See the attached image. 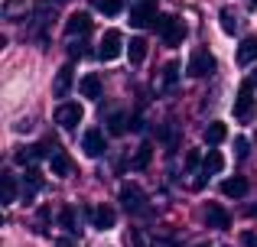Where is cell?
<instances>
[{"instance_id":"obj_1","label":"cell","mask_w":257,"mask_h":247,"mask_svg":"<svg viewBox=\"0 0 257 247\" xmlns=\"http://www.w3.org/2000/svg\"><path fill=\"white\" fill-rule=\"evenodd\" d=\"M153 30L166 39V46H179L182 39H186V26H182L176 17H170V13H163V17L153 20Z\"/></svg>"},{"instance_id":"obj_2","label":"cell","mask_w":257,"mask_h":247,"mask_svg":"<svg viewBox=\"0 0 257 247\" xmlns=\"http://www.w3.org/2000/svg\"><path fill=\"white\" fill-rule=\"evenodd\" d=\"M186 72H189L192 78H205V75H212V72H215V59H212V52H208V49H195L192 56H189Z\"/></svg>"},{"instance_id":"obj_3","label":"cell","mask_w":257,"mask_h":247,"mask_svg":"<svg viewBox=\"0 0 257 247\" xmlns=\"http://www.w3.org/2000/svg\"><path fill=\"white\" fill-rule=\"evenodd\" d=\"M82 117H85L82 104H72V101H65V104H59V108H56V124L62 127V130H75V127L82 124Z\"/></svg>"},{"instance_id":"obj_4","label":"cell","mask_w":257,"mask_h":247,"mask_svg":"<svg viewBox=\"0 0 257 247\" xmlns=\"http://www.w3.org/2000/svg\"><path fill=\"white\" fill-rule=\"evenodd\" d=\"M120 202H124V208L134 211V215H144L147 211V198H144V192H140L134 182L120 185Z\"/></svg>"},{"instance_id":"obj_5","label":"cell","mask_w":257,"mask_h":247,"mask_svg":"<svg viewBox=\"0 0 257 247\" xmlns=\"http://www.w3.org/2000/svg\"><path fill=\"white\" fill-rule=\"evenodd\" d=\"M120 49H124V36H120L117 30H107L104 36H101V49H98V56L104 59V62H114V59L120 56Z\"/></svg>"},{"instance_id":"obj_6","label":"cell","mask_w":257,"mask_h":247,"mask_svg":"<svg viewBox=\"0 0 257 247\" xmlns=\"http://www.w3.org/2000/svg\"><path fill=\"white\" fill-rule=\"evenodd\" d=\"M82 150H85V156L98 159L101 153L107 150V143H104V133H101V130H85V137H82Z\"/></svg>"},{"instance_id":"obj_7","label":"cell","mask_w":257,"mask_h":247,"mask_svg":"<svg viewBox=\"0 0 257 247\" xmlns=\"http://www.w3.org/2000/svg\"><path fill=\"white\" fill-rule=\"evenodd\" d=\"M88 218H91V224H94L98 231L114 228V221H117L114 208H107V205H94V208H88Z\"/></svg>"},{"instance_id":"obj_8","label":"cell","mask_w":257,"mask_h":247,"mask_svg":"<svg viewBox=\"0 0 257 247\" xmlns=\"http://www.w3.org/2000/svg\"><path fill=\"white\" fill-rule=\"evenodd\" d=\"M153 20H157V7H153V0H140V4L131 10V26H150Z\"/></svg>"},{"instance_id":"obj_9","label":"cell","mask_w":257,"mask_h":247,"mask_svg":"<svg viewBox=\"0 0 257 247\" xmlns=\"http://www.w3.org/2000/svg\"><path fill=\"white\" fill-rule=\"evenodd\" d=\"M91 30V17H88V13H72L69 20H65V33H69V36H85V33Z\"/></svg>"},{"instance_id":"obj_10","label":"cell","mask_w":257,"mask_h":247,"mask_svg":"<svg viewBox=\"0 0 257 247\" xmlns=\"http://www.w3.org/2000/svg\"><path fill=\"white\" fill-rule=\"evenodd\" d=\"M205 221H208V228H218V231H225L228 224H231V215H228L221 205H208L205 208Z\"/></svg>"},{"instance_id":"obj_11","label":"cell","mask_w":257,"mask_h":247,"mask_svg":"<svg viewBox=\"0 0 257 247\" xmlns=\"http://www.w3.org/2000/svg\"><path fill=\"white\" fill-rule=\"evenodd\" d=\"M221 195H228V198H244L247 195V179L244 176L225 179V182H221Z\"/></svg>"},{"instance_id":"obj_12","label":"cell","mask_w":257,"mask_h":247,"mask_svg":"<svg viewBox=\"0 0 257 247\" xmlns=\"http://www.w3.org/2000/svg\"><path fill=\"white\" fill-rule=\"evenodd\" d=\"M251 88H254L251 82L241 85L238 98H234V117H247V114H251Z\"/></svg>"},{"instance_id":"obj_13","label":"cell","mask_w":257,"mask_h":247,"mask_svg":"<svg viewBox=\"0 0 257 247\" xmlns=\"http://www.w3.org/2000/svg\"><path fill=\"white\" fill-rule=\"evenodd\" d=\"M72 78H75V75H72V65H62V69L56 72V85H52V91H56L59 98H65L72 91Z\"/></svg>"},{"instance_id":"obj_14","label":"cell","mask_w":257,"mask_h":247,"mask_svg":"<svg viewBox=\"0 0 257 247\" xmlns=\"http://www.w3.org/2000/svg\"><path fill=\"white\" fill-rule=\"evenodd\" d=\"M43 189V176H39V169H26V179H23V198H33L36 192Z\"/></svg>"},{"instance_id":"obj_15","label":"cell","mask_w":257,"mask_h":247,"mask_svg":"<svg viewBox=\"0 0 257 247\" xmlns=\"http://www.w3.org/2000/svg\"><path fill=\"white\" fill-rule=\"evenodd\" d=\"M78 91H82L85 98H91V101H94V98H101V78L94 75V72H91V75H85L82 82H78Z\"/></svg>"},{"instance_id":"obj_16","label":"cell","mask_w":257,"mask_h":247,"mask_svg":"<svg viewBox=\"0 0 257 247\" xmlns=\"http://www.w3.org/2000/svg\"><path fill=\"white\" fill-rule=\"evenodd\" d=\"M225 137H228V127L221 124V121H212V124L205 127V143H208V146H218Z\"/></svg>"},{"instance_id":"obj_17","label":"cell","mask_w":257,"mask_h":247,"mask_svg":"<svg viewBox=\"0 0 257 247\" xmlns=\"http://www.w3.org/2000/svg\"><path fill=\"white\" fill-rule=\"evenodd\" d=\"M49 163H52V176H69V172H72V159L65 156L62 150H56V153H52V156H49Z\"/></svg>"},{"instance_id":"obj_18","label":"cell","mask_w":257,"mask_h":247,"mask_svg":"<svg viewBox=\"0 0 257 247\" xmlns=\"http://www.w3.org/2000/svg\"><path fill=\"white\" fill-rule=\"evenodd\" d=\"M254 59H257V36L244 39V43L238 46V62H241V65H251Z\"/></svg>"},{"instance_id":"obj_19","label":"cell","mask_w":257,"mask_h":247,"mask_svg":"<svg viewBox=\"0 0 257 247\" xmlns=\"http://www.w3.org/2000/svg\"><path fill=\"white\" fill-rule=\"evenodd\" d=\"M150 159H153V146L150 143H144V146H137V153H134V159H131V169H147L150 166Z\"/></svg>"},{"instance_id":"obj_20","label":"cell","mask_w":257,"mask_h":247,"mask_svg":"<svg viewBox=\"0 0 257 247\" xmlns=\"http://www.w3.org/2000/svg\"><path fill=\"white\" fill-rule=\"evenodd\" d=\"M127 56H131V62H134V65H140V62L147 59V39H144V36L131 39V46H127Z\"/></svg>"},{"instance_id":"obj_21","label":"cell","mask_w":257,"mask_h":247,"mask_svg":"<svg viewBox=\"0 0 257 247\" xmlns=\"http://www.w3.org/2000/svg\"><path fill=\"white\" fill-rule=\"evenodd\" d=\"M202 169H205V176H208V172H221V169H225V159H221V153H218V150H208L205 166H202Z\"/></svg>"},{"instance_id":"obj_22","label":"cell","mask_w":257,"mask_h":247,"mask_svg":"<svg viewBox=\"0 0 257 247\" xmlns=\"http://www.w3.org/2000/svg\"><path fill=\"white\" fill-rule=\"evenodd\" d=\"M221 30L228 33V36H231V33H238V17H234V10H221Z\"/></svg>"},{"instance_id":"obj_23","label":"cell","mask_w":257,"mask_h":247,"mask_svg":"<svg viewBox=\"0 0 257 247\" xmlns=\"http://www.w3.org/2000/svg\"><path fill=\"white\" fill-rule=\"evenodd\" d=\"M98 10L104 13V17H117V13L124 10V4H120V0H98Z\"/></svg>"},{"instance_id":"obj_24","label":"cell","mask_w":257,"mask_h":247,"mask_svg":"<svg viewBox=\"0 0 257 247\" xmlns=\"http://www.w3.org/2000/svg\"><path fill=\"white\" fill-rule=\"evenodd\" d=\"M176 78H179V65H176V62H166V69H163V88L166 91L176 85Z\"/></svg>"},{"instance_id":"obj_25","label":"cell","mask_w":257,"mask_h":247,"mask_svg":"<svg viewBox=\"0 0 257 247\" xmlns=\"http://www.w3.org/2000/svg\"><path fill=\"white\" fill-rule=\"evenodd\" d=\"M17 202V179L13 176H4V205Z\"/></svg>"},{"instance_id":"obj_26","label":"cell","mask_w":257,"mask_h":247,"mask_svg":"<svg viewBox=\"0 0 257 247\" xmlns=\"http://www.w3.org/2000/svg\"><path fill=\"white\" fill-rule=\"evenodd\" d=\"M59 221H62V228H69V231H78V224H75V211H72V208H62Z\"/></svg>"},{"instance_id":"obj_27","label":"cell","mask_w":257,"mask_h":247,"mask_svg":"<svg viewBox=\"0 0 257 247\" xmlns=\"http://www.w3.org/2000/svg\"><path fill=\"white\" fill-rule=\"evenodd\" d=\"M234 150H238V159H247V153H251V143H247L244 137L234 140Z\"/></svg>"},{"instance_id":"obj_28","label":"cell","mask_w":257,"mask_h":247,"mask_svg":"<svg viewBox=\"0 0 257 247\" xmlns=\"http://www.w3.org/2000/svg\"><path fill=\"white\" fill-rule=\"evenodd\" d=\"M127 124H124V114H114L111 117V133H124Z\"/></svg>"},{"instance_id":"obj_29","label":"cell","mask_w":257,"mask_h":247,"mask_svg":"<svg viewBox=\"0 0 257 247\" xmlns=\"http://www.w3.org/2000/svg\"><path fill=\"white\" fill-rule=\"evenodd\" d=\"M241 244H244V247H257V234H251V231H244V234H241Z\"/></svg>"},{"instance_id":"obj_30","label":"cell","mask_w":257,"mask_h":247,"mask_svg":"<svg viewBox=\"0 0 257 247\" xmlns=\"http://www.w3.org/2000/svg\"><path fill=\"white\" fill-rule=\"evenodd\" d=\"M186 163H189V169H192V166H195V163H199V153H195V150H192V153H189V156H186Z\"/></svg>"},{"instance_id":"obj_31","label":"cell","mask_w":257,"mask_h":247,"mask_svg":"<svg viewBox=\"0 0 257 247\" xmlns=\"http://www.w3.org/2000/svg\"><path fill=\"white\" fill-rule=\"evenodd\" d=\"M56 247H75V244H72L69 237H59V241H56Z\"/></svg>"},{"instance_id":"obj_32","label":"cell","mask_w":257,"mask_h":247,"mask_svg":"<svg viewBox=\"0 0 257 247\" xmlns=\"http://www.w3.org/2000/svg\"><path fill=\"white\" fill-rule=\"evenodd\" d=\"M251 85H257V69H254V72H251Z\"/></svg>"},{"instance_id":"obj_33","label":"cell","mask_w":257,"mask_h":247,"mask_svg":"<svg viewBox=\"0 0 257 247\" xmlns=\"http://www.w3.org/2000/svg\"><path fill=\"white\" fill-rule=\"evenodd\" d=\"M195 247H208V244H195Z\"/></svg>"},{"instance_id":"obj_34","label":"cell","mask_w":257,"mask_h":247,"mask_svg":"<svg viewBox=\"0 0 257 247\" xmlns=\"http://www.w3.org/2000/svg\"><path fill=\"white\" fill-rule=\"evenodd\" d=\"M254 7H257V0H254Z\"/></svg>"}]
</instances>
